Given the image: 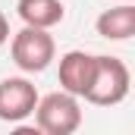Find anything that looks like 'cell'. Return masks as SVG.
I'll use <instances>...</instances> for the list:
<instances>
[{"instance_id": "6", "label": "cell", "mask_w": 135, "mask_h": 135, "mask_svg": "<svg viewBox=\"0 0 135 135\" xmlns=\"http://www.w3.org/2000/svg\"><path fill=\"white\" fill-rule=\"evenodd\" d=\"M94 28L107 41H129L135 35V6L132 3H119L113 9H104L94 22Z\"/></svg>"}, {"instance_id": "3", "label": "cell", "mask_w": 135, "mask_h": 135, "mask_svg": "<svg viewBox=\"0 0 135 135\" xmlns=\"http://www.w3.org/2000/svg\"><path fill=\"white\" fill-rule=\"evenodd\" d=\"M9 57H13V63L22 72H32V75L35 72H44L54 63V57H57V44H54L50 28H35V25L19 28L13 35Z\"/></svg>"}, {"instance_id": "8", "label": "cell", "mask_w": 135, "mask_h": 135, "mask_svg": "<svg viewBox=\"0 0 135 135\" xmlns=\"http://www.w3.org/2000/svg\"><path fill=\"white\" fill-rule=\"evenodd\" d=\"M6 38H9V22H6V16L0 13V47L6 44Z\"/></svg>"}, {"instance_id": "7", "label": "cell", "mask_w": 135, "mask_h": 135, "mask_svg": "<svg viewBox=\"0 0 135 135\" xmlns=\"http://www.w3.org/2000/svg\"><path fill=\"white\" fill-rule=\"evenodd\" d=\"M16 13H19V19H22L25 25H35V28H54V25L63 22L66 6H63V0H19Z\"/></svg>"}, {"instance_id": "4", "label": "cell", "mask_w": 135, "mask_h": 135, "mask_svg": "<svg viewBox=\"0 0 135 135\" xmlns=\"http://www.w3.org/2000/svg\"><path fill=\"white\" fill-rule=\"evenodd\" d=\"M38 104V88L25 75H9L0 82V119L3 123H22L32 116Z\"/></svg>"}, {"instance_id": "5", "label": "cell", "mask_w": 135, "mask_h": 135, "mask_svg": "<svg viewBox=\"0 0 135 135\" xmlns=\"http://www.w3.org/2000/svg\"><path fill=\"white\" fill-rule=\"evenodd\" d=\"M94 66H98L94 54H88V50H66L60 57V88L75 94V98H85V91L91 88V79H94Z\"/></svg>"}, {"instance_id": "1", "label": "cell", "mask_w": 135, "mask_h": 135, "mask_svg": "<svg viewBox=\"0 0 135 135\" xmlns=\"http://www.w3.org/2000/svg\"><path fill=\"white\" fill-rule=\"evenodd\" d=\"M94 57H98V66H94L91 88L85 91V101L98 104V107H116V104H123L126 94H129V85H132L129 66L119 57H110V54H94Z\"/></svg>"}, {"instance_id": "2", "label": "cell", "mask_w": 135, "mask_h": 135, "mask_svg": "<svg viewBox=\"0 0 135 135\" xmlns=\"http://www.w3.org/2000/svg\"><path fill=\"white\" fill-rule=\"evenodd\" d=\"M35 123L38 129L47 135H72L79 126H82V107H79V98L69 94V91H50L44 98H38L35 104Z\"/></svg>"}]
</instances>
